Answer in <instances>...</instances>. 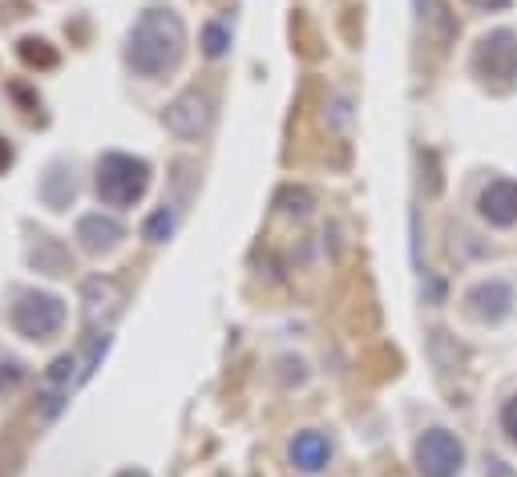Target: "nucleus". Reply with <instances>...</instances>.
<instances>
[{
	"label": "nucleus",
	"instance_id": "4",
	"mask_svg": "<svg viewBox=\"0 0 517 477\" xmlns=\"http://www.w3.org/2000/svg\"><path fill=\"white\" fill-rule=\"evenodd\" d=\"M412 461L421 477H457L465 469V445L449 429H425L412 445Z\"/></svg>",
	"mask_w": 517,
	"mask_h": 477
},
{
	"label": "nucleus",
	"instance_id": "23",
	"mask_svg": "<svg viewBox=\"0 0 517 477\" xmlns=\"http://www.w3.org/2000/svg\"><path fill=\"white\" fill-rule=\"evenodd\" d=\"M9 162H13V146H9V142H0V170H5Z\"/></svg>",
	"mask_w": 517,
	"mask_h": 477
},
{
	"label": "nucleus",
	"instance_id": "5",
	"mask_svg": "<svg viewBox=\"0 0 517 477\" xmlns=\"http://www.w3.org/2000/svg\"><path fill=\"white\" fill-rule=\"evenodd\" d=\"M65 324V304L57 296H45V292H25L17 304H13V328L29 340H49L57 336Z\"/></svg>",
	"mask_w": 517,
	"mask_h": 477
},
{
	"label": "nucleus",
	"instance_id": "2",
	"mask_svg": "<svg viewBox=\"0 0 517 477\" xmlns=\"http://www.w3.org/2000/svg\"><path fill=\"white\" fill-rule=\"evenodd\" d=\"M150 186V162L134 154H101L97 158V195L110 207H130L146 195Z\"/></svg>",
	"mask_w": 517,
	"mask_h": 477
},
{
	"label": "nucleus",
	"instance_id": "13",
	"mask_svg": "<svg viewBox=\"0 0 517 477\" xmlns=\"http://www.w3.org/2000/svg\"><path fill=\"white\" fill-rule=\"evenodd\" d=\"M29 263H33L37 271H45V275H65V271H69V251H65L57 239L41 235L37 247L29 251Z\"/></svg>",
	"mask_w": 517,
	"mask_h": 477
},
{
	"label": "nucleus",
	"instance_id": "19",
	"mask_svg": "<svg viewBox=\"0 0 517 477\" xmlns=\"http://www.w3.org/2000/svg\"><path fill=\"white\" fill-rule=\"evenodd\" d=\"M170 235H174V211L162 207V211H154V215L146 219V239H150V243H166Z\"/></svg>",
	"mask_w": 517,
	"mask_h": 477
},
{
	"label": "nucleus",
	"instance_id": "3",
	"mask_svg": "<svg viewBox=\"0 0 517 477\" xmlns=\"http://www.w3.org/2000/svg\"><path fill=\"white\" fill-rule=\"evenodd\" d=\"M469 65H473L477 81H485L493 89H509L517 81V33L513 29H493L485 37H477Z\"/></svg>",
	"mask_w": 517,
	"mask_h": 477
},
{
	"label": "nucleus",
	"instance_id": "9",
	"mask_svg": "<svg viewBox=\"0 0 517 477\" xmlns=\"http://www.w3.org/2000/svg\"><path fill=\"white\" fill-rule=\"evenodd\" d=\"M477 215L489 227H517V178H493L477 195Z\"/></svg>",
	"mask_w": 517,
	"mask_h": 477
},
{
	"label": "nucleus",
	"instance_id": "18",
	"mask_svg": "<svg viewBox=\"0 0 517 477\" xmlns=\"http://www.w3.org/2000/svg\"><path fill=\"white\" fill-rule=\"evenodd\" d=\"M227 49H231V29L223 21H211L202 29V53L206 57H223Z\"/></svg>",
	"mask_w": 517,
	"mask_h": 477
},
{
	"label": "nucleus",
	"instance_id": "22",
	"mask_svg": "<svg viewBox=\"0 0 517 477\" xmlns=\"http://www.w3.org/2000/svg\"><path fill=\"white\" fill-rule=\"evenodd\" d=\"M473 9H481V13H501V9H509L513 0H469Z\"/></svg>",
	"mask_w": 517,
	"mask_h": 477
},
{
	"label": "nucleus",
	"instance_id": "21",
	"mask_svg": "<svg viewBox=\"0 0 517 477\" xmlns=\"http://www.w3.org/2000/svg\"><path fill=\"white\" fill-rule=\"evenodd\" d=\"M21 385V364L17 360H0V393Z\"/></svg>",
	"mask_w": 517,
	"mask_h": 477
},
{
	"label": "nucleus",
	"instance_id": "15",
	"mask_svg": "<svg viewBox=\"0 0 517 477\" xmlns=\"http://www.w3.org/2000/svg\"><path fill=\"white\" fill-rule=\"evenodd\" d=\"M429 352H433V364H437V368H445V372H453V368L461 364V344H457L445 328L429 332Z\"/></svg>",
	"mask_w": 517,
	"mask_h": 477
},
{
	"label": "nucleus",
	"instance_id": "16",
	"mask_svg": "<svg viewBox=\"0 0 517 477\" xmlns=\"http://www.w3.org/2000/svg\"><path fill=\"white\" fill-rule=\"evenodd\" d=\"M17 53H21V61H25L29 69H53V65H57V49H53L45 37H25V41L17 45Z\"/></svg>",
	"mask_w": 517,
	"mask_h": 477
},
{
	"label": "nucleus",
	"instance_id": "11",
	"mask_svg": "<svg viewBox=\"0 0 517 477\" xmlns=\"http://www.w3.org/2000/svg\"><path fill=\"white\" fill-rule=\"evenodd\" d=\"M291 465L303 469V473H320L328 461H332V441L320 433V429H303L291 437Z\"/></svg>",
	"mask_w": 517,
	"mask_h": 477
},
{
	"label": "nucleus",
	"instance_id": "8",
	"mask_svg": "<svg viewBox=\"0 0 517 477\" xmlns=\"http://www.w3.org/2000/svg\"><path fill=\"white\" fill-rule=\"evenodd\" d=\"M162 122L174 138H198V134H206V126H211V102H206V93L186 89L166 106Z\"/></svg>",
	"mask_w": 517,
	"mask_h": 477
},
{
	"label": "nucleus",
	"instance_id": "24",
	"mask_svg": "<svg viewBox=\"0 0 517 477\" xmlns=\"http://www.w3.org/2000/svg\"><path fill=\"white\" fill-rule=\"evenodd\" d=\"M118 477H150V473H142V469H122Z\"/></svg>",
	"mask_w": 517,
	"mask_h": 477
},
{
	"label": "nucleus",
	"instance_id": "14",
	"mask_svg": "<svg viewBox=\"0 0 517 477\" xmlns=\"http://www.w3.org/2000/svg\"><path fill=\"white\" fill-rule=\"evenodd\" d=\"M417 9H421V25H425V33L433 37V41H449L453 37V29H457V21L445 13V5L441 0H417Z\"/></svg>",
	"mask_w": 517,
	"mask_h": 477
},
{
	"label": "nucleus",
	"instance_id": "12",
	"mask_svg": "<svg viewBox=\"0 0 517 477\" xmlns=\"http://www.w3.org/2000/svg\"><path fill=\"white\" fill-rule=\"evenodd\" d=\"M73 195H77V178H73V170L53 166V170L45 174V182H41V199H45L53 211H61V207H69Z\"/></svg>",
	"mask_w": 517,
	"mask_h": 477
},
{
	"label": "nucleus",
	"instance_id": "7",
	"mask_svg": "<svg viewBox=\"0 0 517 477\" xmlns=\"http://www.w3.org/2000/svg\"><path fill=\"white\" fill-rule=\"evenodd\" d=\"M81 312H85V328L89 332H106V324L122 312V304H126V296H122V288L114 279H101V275H93V279H85L81 283Z\"/></svg>",
	"mask_w": 517,
	"mask_h": 477
},
{
	"label": "nucleus",
	"instance_id": "10",
	"mask_svg": "<svg viewBox=\"0 0 517 477\" xmlns=\"http://www.w3.org/2000/svg\"><path fill=\"white\" fill-rule=\"evenodd\" d=\"M77 239L89 255H110L122 239H126V227L114 219V215H85L77 223Z\"/></svg>",
	"mask_w": 517,
	"mask_h": 477
},
{
	"label": "nucleus",
	"instance_id": "1",
	"mask_svg": "<svg viewBox=\"0 0 517 477\" xmlns=\"http://www.w3.org/2000/svg\"><path fill=\"white\" fill-rule=\"evenodd\" d=\"M186 29L170 9H146L126 41V61L138 77H162L182 61Z\"/></svg>",
	"mask_w": 517,
	"mask_h": 477
},
{
	"label": "nucleus",
	"instance_id": "6",
	"mask_svg": "<svg viewBox=\"0 0 517 477\" xmlns=\"http://www.w3.org/2000/svg\"><path fill=\"white\" fill-rule=\"evenodd\" d=\"M517 296H513V283L509 279H481L465 292V316L473 324H501L513 312Z\"/></svg>",
	"mask_w": 517,
	"mask_h": 477
},
{
	"label": "nucleus",
	"instance_id": "17",
	"mask_svg": "<svg viewBox=\"0 0 517 477\" xmlns=\"http://www.w3.org/2000/svg\"><path fill=\"white\" fill-rule=\"evenodd\" d=\"M279 211L283 215H291V219H307L312 215V195H307L303 186H287V190H279Z\"/></svg>",
	"mask_w": 517,
	"mask_h": 477
},
{
	"label": "nucleus",
	"instance_id": "20",
	"mask_svg": "<svg viewBox=\"0 0 517 477\" xmlns=\"http://www.w3.org/2000/svg\"><path fill=\"white\" fill-rule=\"evenodd\" d=\"M501 429H505V437L517 445V397H509V401L501 405Z\"/></svg>",
	"mask_w": 517,
	"mask_h": 477
}]
</instances>
